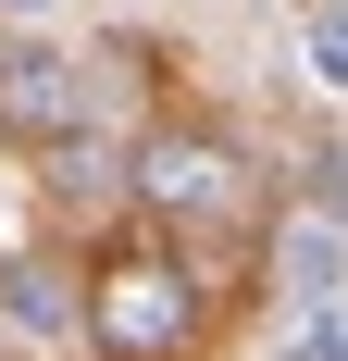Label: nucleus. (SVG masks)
<instances>
[{"label": "nucleus", "mask_w": 348, "mask_h": 361, "mask_svg": "<svg viewBox=\"0 0 348 361\" xmlns=\"http://www.w3.org/2000/svg\"><path fill=\"white\" fill-rule=\"evenodd\" d=\"M199 312H211V287L187 262V237H137V250H100L75 274V336L100 361H187Z\"/></svg>", "instance_id": "1"}, {"label": "nucleus", "mask_w": 348, "mask_h": 361, "mask_svg": "<svg viewBox=\"0 0 348 361\" xmlns=\"http://www.w3.org/2000/svg\"><path fill=\"white\" fill-rule=\"evenodd\" d=\"M125 200L162 237H224V224H261V162L224 125H137L125 137Z\"/></svg>", "instance_id": "2"}, {"label": "nucleus", "mask_w": 348, "mask_h": 361, "mask_svg": "<svg viewBox=\"0 0 348 361\" xmlns=\"http://www.w3.org/2000/svg\"><path fill=\"white\" fill-rule=\"evenodd\" d=\"M87 112H100V63H87L75 37H50V25L0 37V137L13 149H63Z\"/></svg>", "instance_id": "3"}, {"label": "nucleus", "mask_w": 348, "mask_h": 361, "mask_svg": "<svg viewBox=\"0 0 348 361\" xmlns=\"http://www.w3.org/2000/svg\"><path fill=\"white\" fill-rule=\"evenodd\" d=\"M261 274H274L286 312L348 299V224H336V212H311V200H274V224H261Z\"/></svg>", "instance_id": "4"}, {"label": "nucleus", "mask_w": 348, "mask_h": 361, "mask_svg": "<svg viewBox=\"0 0 348 361\" xmlns=\"http://www.w3.org/2000/svg\"><path fill=\"white\" fill-rule=\"evenodd\" d=\"M0 349H75V262L50 250H13L0 262Z\"/></svg>", "instance_id": "5"}, {"label": "nucleus", "mask_w": 348, "mask_h": 361, "mask_svg": "<svg viewBox=\"0 0 348 361\" xmlns=\"http://www.w3.org/2000/svg\"><path fill=\"white\" fill-rule=\"evenodd\" d=\"M37 162H50V200H125V137H112L100 112H87L63 149H37Z\"/></svg>", "instance_id": "6"}, {"label": "nucleus", "mask_w": 348, "mask_h": 361, "mask_svg": "<svg viewBox=\"0 0 348 361\" xmlns=\"http://www.w3.org/2000/svg\"><path fill=\"white\" fill-rule=\"evenodd\" d=\"M274 361H348V299H323V312H286V324H274Z\"/></svg>", "instance_id": "7"}, {"label": "nucleus", "mask_w": 348, "mask_h": 361, "mask_svg": "<svg viewBox=\"0 0 348 361\" xmlns=\"http://www.w3.org/2000/svg\"><path fill=\"white\" fill-rule=\"evenodd\" d=\"M311 87L348 100V0H311Z\"/></svg>", "instance_id": "8"}, {"label": "nucleus", "mask_w": 348, "mask_h": 361, "mask_svg": "<svg viewBox=\"0 0 348 361\" xmlns=\"http://www.w3.org/2000/svg\"><path fill=\"white\" fill-rule=\"evenodd\" d=\"M50 13H63V0H0V37H13V25H50Z\"/></svg>", "instance_id": "9"}, {"label": "nucleus", "mask_w": 348, "mask_h": 361, "mask_svg": "<svg viewBox=\"0 0 348 361\" xmlns=\"http://www.w3.org/2000/svg\"><path fill=\"white\" fill-rule=\"evenodd\" d=\"M336 224H348V212H336Z\"/></svg>", "instance_id": "10"}]
</instances>
